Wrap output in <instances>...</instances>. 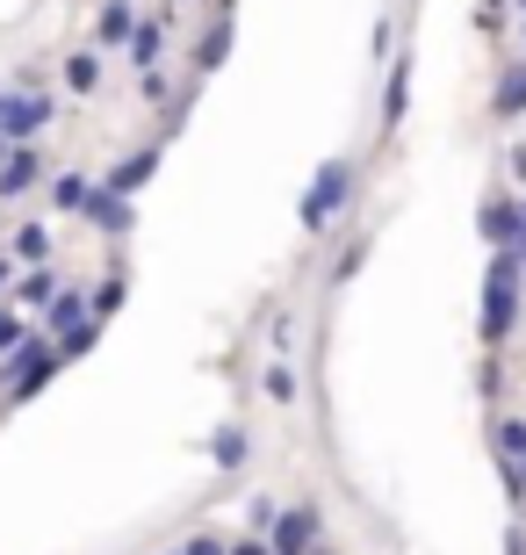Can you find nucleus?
<instances>
[{"label":"nucleus","mask_w":526,"mask_h":555,"mask_svg":"<svg viewBox=\"0 0 526 555\" xmlns=\"http://www.w3.org/2000/svg\"><path fill=\"white\" fill-rule=\"evenodd\" d=\"M310 534H318V513H310V505H296V513L274 527V555H310Z\"/></svg>","instance_id":"f257e3e1"},{"label":"nucleus","mask_w":526,"mask_h":555,"mask_svg":"<svg viewBox=\"0 0 526 555\" xmlns=\"http://www.w3.org/2000/svg\"><path fill=\"white\" fill-rule=\"evenodd\" d=\"M188 555H223V548H217V541H195V548H188Z\"/></svg>","instance_id":"f03ea898"}]
</instances>
